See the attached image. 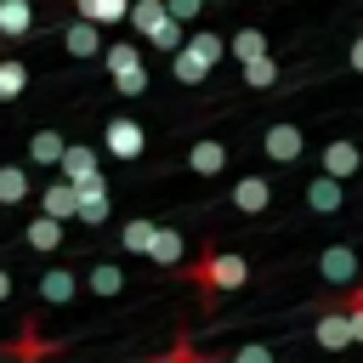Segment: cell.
Here are the masks:
<instances>
[{"label": "cell", "instance_id": "1", "mask_svg": "<svg viewBox=\"0 0 363 363\" xmlns=\"http://www.w3.org/2000/svg\"><path fill=\"white\" fill-rule=\"evenodd\" d=\"M182 272L193 278V289L204 295V306H216L221 295H233V289H244V284H250V261H244L238 250H221V244H204Z\"/></svg>", "mask_w": 363, "mask_h": 363}, {"label": "cell", "instance_id": "2", "mask_svg": "<svg viewBox=\"0 0 363 363\" xmlns=\"http://www.w3.org/2000/svg\"><path fill=\"white\" fill-rule=\"evenodd\" d=\"M102 62H108V74H113V91H119V96H142L147 68H142V45H136V40H113V45L102 51Z\"/></svg>", "mask_w": 363, "mask_h": 363}, {"label": "cell", "instance_id": "3", "mask_svg": "<svg viewBox=\"0 0 363 363\" xmlns=\"http://www.w3.org/2000/svg\"><path fill=\"white\" fill-rule=\"evenodd\" d=\"M51 352H62V340H45L40 335V318H23V335H11L0 346V357H11V363H45Z\"/></svg>", "mask_w": 363, "mask_h": 363}, {"label": "cell", "instance_id": "4", "mask_svg": "<svg viewBox=\"0 0 363 363\" xmlns=\"http://www.w3.org/2000/svg\"><path fill=\"white\" fill-rule=\"evenodd\" d=\"M272 193H278V187H272V176L250 170V176H238V182H233V193H227V199H233V210H238V216H267V210H272Z\"/></svg>", "mask_w": 363, "mask_h": 363}, {"label": "cell", "instance_id": "5", "mask_svg": "<svg viewBox=\"0 0 363 363\" xmlns=\"http://www.w3.org/2000/svg\"><path fill=\"white\" fill-rule=\"evenodd\" d=\"M142 147H147V136H142L136 119L119 113V119L102 125V153H108V159H142Z\"/></svg>", "mask_w": 363, "mask_h": 363}, {"label": "cell", "instance_id": "6", "mask_svg": "<svg viewBox=\"0 0 363 363\" xmlns=\"http://www.w3.org/2000/svg\"><path fill=\"white\" fill-rule=\"evenodd\" d=\"M261 153H267L272 164H295V159L306 153V130H301V125H267V130H261Z\"/></svg>", "mask_w": 363, "mask_h": 363}, {"label": "cell", "instance_id": "7", "mask_svg": "<svg viewBox=\"0 0 363 363\" xmlns=\"http://www.w3.org/2000/svg\"><path fill=\"white\" fill-rule=\"evenodd\" d=\"M34 295H40V306H68L74 295H79V272L74 267H40V284H34Z\"/></svg>", "mask_w": 363, "mask_h": 363}, {"label": "cell", "instance_id": "8", "mask_svg": "<svg viewBox=\"0 0 363 363\" xmlns=\"http://www.w3.org/2000/svg\"><path fill=\"white\" fill-rule=\"evenodd\" d=\"M312 340H318L323 352H346V346H357V340H352V318H346V306H323L318 323H312Z\"/></svg>", "mask_w": 363, "mask_h": 363}, {"label": "cell", "instance_id": "9", "mask_svg": "<svg viewBox=\"0 0 363 363\" xmlns=\"http://www.w3.org/2000/svg\"><path fill=\"white\" fill-rule=\"evenodd\" d=\"M301 204H306L312 216H335V210L346 204V182H335V176H323V170H318V176L301 187Z\"/></svg>", "mask_w": 363, "mask_h": 363}, {"label": "cell", "instance_id": "10", "mask_svg": "<svg viewBox=\"0 0 363 363\" xmlns=\"http://www.w3.org/2000/svg\"><path fill=\"white\" fill-rule=\"evenodd\" d=\"M363 170V153H357V142L352 136H335V142H323V176H335V182H352Z\"/></svg>", "mask_w": 363, "mask_h": 363}, {"label": "cell", "instance_id": "11", "mask_svg": "<svg viewBox=\"0 0 363 363\" xmlns=\"http://www.w3.org/2000/svg\"><path fill=\"white\" fill-rule=\"evenodd\" d=\"M57 176H62L68 187H85V182H96V176H102V159H96V147H79V142H68V153H62Z\"/></svg>", "mask_w": 363, "mask_h": 363}, {"label": "cell", "instance_id": "12", "mask_svg": "<svg viewBox=\"0 0 363 363\" xmlns=\"http://www.w3.org/2000/svg\"><path fill=\"white\" fill-rule=\"evenodd\" d=\"M34 193H40V216H51V221H62V227L79 216V199H74V187H68L62 176H57V182H40Z\"/></svg>", "mask_w": 363, "mask_h": 363}, {"label": "cell", "instance_id": "13", "mask_svg": "<svg viewBox=\"0 0 363 363\" xmlns=\"http://www.w3.org/2000/svg\"><path fill=\"white\" fill-rule=\"evenodd\" d=\"M130 6L136 0H74V17L91 28H119V23H130Z\"/></svg>", "mask_w": 363, "mask_h": 363}, {"label": "cell", "instance_id": "14", "mask_svg": "<svg viewBox=\"0 0 363 363\" xmlns=\"http://www.w3.org/2000/svg\"><path fill=\"white\" fill-rule=\"evenodd\" d=\"M147 261H153V267H164V272L187 267V238H182V227H159V233H153V244H147Z\"/></svg>", "mask_w": 363, "mask_h": 363}, {"label": "cell", "instance_id": "15", "mask_svg": "<svg viewBox=\"0 0 363 363\" xmlns=\"http://www.w3.org/2000/svg\"><path fill=\"white\" fill-rule=\"evenodd\" d=\"M74 199H79V216L74 221H85V227H102L108 221V176H96V182H85V187H74Z\"/></svg>", "mask_w": 363, "mask_h": 363}, {"label": "cell", "instance_id": "16", "mask_svg": "<svg viewBox=\"0 0 363 363\" xmlns=\"http://www.w3.org/2000/svg\"><path fill=\"white\" fill-rule=\"evenodd\" d=\"M187 170H193V176H221V170H227V142L199 136V142L187 147Z\"/></svg>", "mask_w": 363, "mask_h": 363}, {"label": "cell", "instance_id": "17", "mask_svg": "<svg viewBox=\"0 0 363 363\" xmlns=\"http://www.w3.org/2000/svg\"><path fill=\"white\" fill-rule=\"evenodd\" d=\"M318 272H323L329 284H340V289H346V284L357 278V250H346V244H329V250L318 255Z\"/></svg>", "mask_w": 363, "mask_h": 363}, {"label": "cell", "instance_id": "18", "mask_svg": "<svg viewBox=\"0 0 363 363\" xmlns=\"http://www.w3.org/2000/svg\"><path fill=\"white\" fill-rule=\"evenodd\" d=\"M34 28V6L28 0H0V40H28Z\"/></svg>", "mask_w": 363, "mask_h": 363}, {"label": "cell", "instance_id": "19", "mask_svg": "<svg viewBox=\"0 0 363 363\" xmlns=\"http://www.w3.org/2000/svg\"><path fill=\"white\" fill-rule=\"evenodd\" d=\"M23 244H28L34 255H51V250L62 244V221H51V216H34V221L23 227Z\"/></svg>", "mask_w": 363, "mask_h": 363}, {"label": "cell", "instance_id": "20", "mask_svg": "<svg viewBox=\"0 0 363 363\" xmlns=\"http://www.w3.org/2000/svg\"><path fill=\"white\" fill-rule=\"evenodd\" d=\"M62 45H68V57H96V51H102V28H91V23L74 17V23L62 28Z\"/></svg>", "mask_w": 363, "mask_h": 363}, {"label": "cell", "instance_id": "21", "mask_svg": "<svg viewBox=\"0 0 363 363\" xmlns=\"http://www.w3.org/2000/svg\"><path fill=\"white\" fill-rule=\"evenodd\" d=\"M62 153H68L62 130H34L28 136V164H62Z\"/></svg>", "mask_w": 363, "mask_h": 363}, {"label": "cell", "instance_id": "22", "mask_svg": "<svg viewBox=\"0 0 363 363\" xmlns=\"http://www.w3.org/2000/svg\"><path fill=\"white\" fill-rule=\"evenodd\" d=\"M85 289H91V295H96V301H113V295H119V289H125V272H119V267H113V261H96V267H91V272H85Z\"/></svg>", "mask_w": 363, "mask_h": 363}, {"label": "cell", "instance_id": "23", "mask_svg": "<svg viewBox=\"0 0 363 363\" xmlns=\"http://www.w3.org/2000/svg\"><path fill=\"white\" fill-rule=\"evenodd\" d=\"M34 187H40V182H34L23 164H0V204H23Z\"/></svg>", "mask_w": 363, "mask_h": 363}, {"label": "cell", "instance_id": "24", "mask_svg": "<svg viewBox=\"0 0 363 363\" xmlns=\"http://www.w3.org/2000/svg\"><path fill=\"white\" fill-rule=\"evenodd\" d=\"M227 51H233V57H238V68H244V62H255V57H267V34H261L255 23H244V28H238V34L227 40Z\"/></svg>", "mask_w": 363, "mask_h": 363}, {"label": "cell", "instance_id": "25", "mask_svg": "<svg viewBox=\"0 0 363 363\" xmlns=\"http://www.w3.org/2000/svg\"><path fill=\"white\" fill-rule=\"evenodd\" d=\"M187 51H193V57H199V62H204V68L216 74V62H221V51H227V40H221L216 28H193V34H187Z\"/></svg>", "mask_w": 363, "mask_h": 363}, {"label": "cell", "instance_id": "26", "mask_svg": "<svg viewBox=\"0 0 363 363\" xmlns=\"http://www.w3.org/2000/svg\"><path fill=\"white\" fill-rule=\"evenodd\" d=\"M153 233H159V221H147V216H130V221L119 227V244H125L130 255H147V244H153Z\"/></svg>", "mask_w": 363, "mask_h": 363}, {"label": "cell", "instance_id": "27", "mask_svg": "<svg viewBox=\"0 0 363 363\" xmlns=\"http://www.w3.org/2000/svg\"><path fill=\"white\" fill-rule=\"evenodd\" d=\"M28 91V68L17 57H0V102H17Z\"/></svg>", "mask_w": 363, "mask_h": 363}, {"label": "cell", "instance_id": "28", "mask_svg": "<svg viewBox=\"0 0 363 363\" xmlns=\"http://www.w3.org/2000/svg\"><path fill=\"white\" fill-rule=\"evenodd\" d=\"M164 17H170V11H164V0H136V6H130V28H136L142 40H147Z\"/></svg>", "mask_w": 363, "mask_h": 363}, {"label": "cell", "instance_id": "29", "mask_svg": "<svg viewBox=\"0 0 363 363\" xmlns=\"http://www.w3.org/2000/svg\"><path fill=\"white\" fill-rule=\"evenodd\" d=\"M147 45H159V51H164V57H176V51H182V45H187V28H182V23H176V17H164V23H159V28H153V34H147Z\"/></svg>", "mask_w": 363, "mask_h": 363}, {"label": "cell", "instance_id": "30", "mask_svg": "<svg viewBox=\"0 0 363 363\" xmlns=\"http://www.w3.org/2000/svg\"><path fill=\"white\" fill-rule=\"evenodd\" d=\"M170 74H176L182 85H204V79H210V68H204V62H199V57H193L187 45H182V51L170 57Z\"/></svg>", "mask_w": 363, "mask_h": 363}, {"label": "cell", "instance_id": "31", "mask_svg": "<svg viewBox=\"0 0 363 363\" xmlns=\"http://www.w3.org/2000/svg\"><path fill=\"white\" fill-rule=\"evenodd\" d=\"M244 85H250V91H267V85H278V57L267 51V57L244 62Z\"/></svg>", "mask_w": 363, "mask_h": 363}, {"label": "cell", "instance_id": "32", "mask_svg": "<svg viewBox=\"0 0 363 363\" xmlns=\"http://www.w3.org/2000/svg\"><path fill=\"white\" fill-rule=\"evenodd\" d=\"M153 363H199V346H193V335H176V346H170L164 357H153Z\"/></svg>", "mask_w": 363, "mask_h": 363}, {"label": "cell", "instance_id": "33", "mask_svg": "<svg viewBox=\"0 0 363 363\" xmlns=\"http://www.w3.org/2000/svg\"><path fill=\"white\" fill-rule=\"evenodd\" d=\"M233 363H272V346H261V340H244V346L233 352Z\"/></svg>", "mask_w": 363, "mask_h": 363}, {"label": "cell", "instance_id": "34", "mask_svg": "<svg viewBox=\"0 0 363 363\" xmlns=\"http://www.w3.org/2000/svg\"><path fill=\"white\" fill-rule=\"evenodd\" d=\"M164 11H170L176 23H193V17L204 11V0H164Z\"/></svg>", "mask_w": 363, "mask_h": 363}, {"label": "cell", "instance_id": "35", "mask_svg": "<svg viewBox=\"0 0 363 363\" xmlns=\"http://www.w3.org/2000/svg\"><path fill=\"white\" fill-rule=\"evenodd\" d=\"M346 62H352V68H357V74H363V40H357V45H352V51H346Z\"/></svg>", "mask_w": 363, "mask_h": 363}, {"label": "cell", "instance_id": "36", "mask_svg": "<svg viewBox=\"0 0 363 363\" xmlns=\"http://www.w3.org/2000/svg\"><path fill=\"white\" fill-rule=\"evenodd\" d=\"M6 301H11V272L0 267V306H6Z\"/></svg>", "mask_w": 363, "mask_h": 363}, {"label": "cell", "instance_id": "37", "mask_svg": "<svg viewBox=\"0 0 363 363\" xmlns=\"http://www.w3.org/2000/svg\"><path fill=\"white\" fill-rule=\"evenodd\" d=\"M199 363H233V357H221V352H199Z\"/></svg>", "mask_w": 363, "mask_h": 363}, {"label": "cell", "instance_id": "38", "mask_svg": "<svg viewBox=\"0 0 363 363\" xmlns=\"http://www.w3.org/2000/svg\"><path fill=\"white\" fill-rule=\"evenodd\" d=\"M346 295H357V301H363V284H352V289H346Z\"/></svg>", "mask_w": 363, "mask_h": 363}, {"label": "cell", "instance_id": "39", "mask_svg": "<svg viewBox=\"0 0 363 363\" xmlns=\"http://www.w3.org/2000/svg\"><path fill=\"white\" fill-rule=\"evenodd\" d=\"M357 40H363V28H357Z\"/></svg>", "mask_w": 363, "mask_h": 363}, {"label": "cell", "instance_id": "40", "mask_svg": "<svg viewBox=\"0 0 363 363\" xmlns=\"http://www.w3.org/2000/svg\"><path fill=\"white\" fill-rule=\"evenodd\" d=\"M216 6H221V0H216Z\"/></svg>", "mask_w": 363, "mask_h": 363}]
</instances>
